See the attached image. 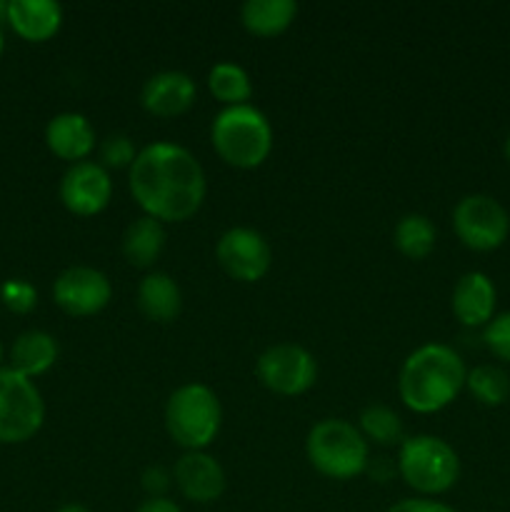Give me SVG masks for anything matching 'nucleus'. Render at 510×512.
Masks as SVG:
<instances>
[{
  "label": "nucleus",
  "mask_w": 510,
  "mask_h": 512,
  "mask_svg": "<svg viewBox=\"0 0 510 512\" xmlns=\"http://www.w3.org/2000/svg\"><path fill=\"white\" fill-rule=\"evenodd\" d=\"M503 153H505V158H508V163H510V135H508V138H505V145H503Z\"/></svg>",
  "instance_id": "obj_34"
},
{
  "label": "nucleus",
  "mask_w": 510,
  "mask_h": 512,
  "mask_svg": "<svg viewBox=\"0 0 510 512\" xmlns=\"http://www.w3.org/2000/svg\"><path fill=\"white\" fill-rule=\"evenodd\" d=\"M388 512H458L450 505L438 503V500H428V498H408L395 503Z\"/></svg>",
  "instance_id": "obj_30"
},
{
  "label": "nucleus",
  "mask_w": 510,
  "mask_h": 512,
  "mask_svg": "<svg viewBox=\"0 0 510 512\" xmlns=\"http://www.w3.org/2000/svg\"><path fill=\"white\" fill-rule=\"evenodd\" d=\"M58 512H90L85 505H78V503H70V505H63Z\"/></svg>",
  "instance_id": "obj_32"
},
{
  "label": "nucleus",
  "mask_w": 510,
  "mask_h": 512,
  "mask_svg": "<svg viewBox=\"0 0 510 512\" xmlns=\"http://www.w3.org/2000/svg\"><path fill=\"white\" fill-rule=\"evenodd\" d=\"M138 155L135 150L133 138L125 133H110L108 138L100 143V160H103V168H130Z\"/></svg>",
  "instance_id": "obj_26"
},
{
  "label": "nucleus",
  "mask_w": 510,
  "mask_h": 512,
  "mask_svg": "<svg viewBox=\"0 0 510 512\" xmlns=\"http://www.w3.org/2000/svg\"><path fill=\"white\" fill-rule=\"evenodd\" d=\"M53 298L58 308L73 318H88L110 303L113 285L103 270L90 268V265H73L55 278Z\"/></svg>",
  "instance_id": "obj_11"
},
{
  "label": "nucleus",
  "mask_w": 510,
  "mask_h": 512,
  "mask_svg": "<svg viewBox=\"0 0 510 512\" xmlns=\"http://www.w3.org/2000/svg\"><path fill=\"white\" fill-rule=\"evenodd\" d=\"M58 353V340L53 335L45 333V330H25L13 343L10 360H13L15 373L35 378V375H43L53 368Z\"/></svg>",
  "instance_id": "obj_19"
},
{
  "label": "nucleus",
  "mask_w": 510,
  "mask_h": 512,
  "mask_svg": "<svg viewBox=\"0 0 510 512\" xmlns=\"http://www.w3.org/2000/svg\"><path fill=\"white\" fill-rule=\"evenodd\" d=\"M45 420V403L33 380L0 368V443L18 445L33 438Z\"/></svg>",
  "instance_id": "obj_7"
},
{
  "label": "nucleus",
  "mask_w": 510,
  "mask_h": 512,
  "mask_svg": "<svg viewBox=\"0 0 510 512\" xmlns=\"http://www.w3.org/2000/svg\"><path fill=\"white\" fill-rule=\"evenodd\" d=\"M0 20H8V3L0 0Z\"/></svg>",
  "instance_id": "obj_33"
},
{
  "label": "nucleus",
  "mask_w": 510,
  "mask_h": 512,
  "mask_svg": "<svg viewBox=\"0 0 510 512\" xmlns=\"http://www.w3.org/2000/svg\"><path fill=\"white\" fill-rule=\"evenodd\" d=\"M8 23L30 43L50 40L63 23V8L55 0H10Z\"/></svg>",
  "instance_id": "obj_17"
},
{
  "label": "nucleus",
  "mask_w": 510,
  "mask_h": 512,
  "mask_svg": "<svg viewBox=\"0 0 510 512\" xmlns=\"http://www.w3.org/2000/svg\"><path fill=\"white\" fill-rule=\"evenodd\" d=\"M305 453L320 475L333 480H350L368 468V443L363 433L340 418L315 423L305 438Z\"/></svg>",
  "instance_id": "obj_4"
},
{
  "label": "nucleus",
  "mask_w": 510,
  "mask_h": 512,
  "mask_svg": "<svg viewBox=\"0 0 510 512\" xmlns=\"http://www.w3.org/2000/svg\"><path fill=\"white\" fill-rule=\"evenodd\" d=\"M215 258L220 268L240 283H255L263 278L273 263L270 245L258 230L253 228H230L220 235L215 245Z\"/></svg>",
  "instance_id": "obj_10"
},
{
  "label": "nucleus",
  "mask_w": 510,
  "mask_h": 512,
  "mask_svg": "<svg viewBox=\"0 0 510 512\" xmlns=\"http://www.w3.org/2000/svg\"><path fill=\"white\" fill-rule=\"evenodd\" d=\"M465 388L480 405L498 408L510 398V375L498 365H478L465 375Z\"/></svg>",
  "instance_id": "obj_24"
},
{
  "label": "nucleus",
  "mask_w": 510,
  "mask_h": 512,
  "mask_svg": "<svg viewBox=\"0 0 510 512\" xmlns=\"http://www.w3.org/2000/svg\"><path fill=\"white\" fill-rule=\"evenodd\" d=\"M255 373H258L260 383L275 395H303L310 390L318 378V363L305 350L303 345L295 343H278L270 345L255 363Z\"/></svg>",
  "instance_id": "obj_9"
},
{
  "label": "nucleus",
  "mask_w": 510,
  "mask_h": 512,
  "mask_svg": "<svg viewBox=\"0 0 510 512\" xmlns=\"http://www.w3.org/2000/svg\"><path fill=\"white\" fill-rule=\"evenodd\" d=\"M0 300H3L5 308L13 310V313L25 315L35 308V303H38V290H35L28 280H5V283L0 285Z\"/></svg>",
  "instance_id": "obj_27"
},
{
  "label": "nucleus",
  "mask_w": 510,
  "mask_h": 512,
  "mask_svg": "<svg viewBox=\"0 0 510 512\" xmlns=\"http://www.w3.org/2000/svg\"><path fill=\"white\" fill-rule=\"evenodd\" d=\"M208 88L215 95V100L225 103L228 108L233 105H248L250 95H253V83L245 68L238 63H215L208 73Z\"/></svg>",
  "instance_id": "obj_23"
},
{
  "label": "nucleus",
  "mask_w": 510,
  "mask_h": 512,
  "mask_svg": "<svg viewBox=\"0 0 510 512\" xmlns=\"http://www.w3.org/2000/svg\"><path fill=\"white\" fill-rule=\"evenodd\" d=\"M165 248V228L160 220L143 215L123 233V255L133 268H150Z\"/></svg>",
  "instance_id": "obj_21"
},
{
  "label": "nucleus",
  "mask_w": 510,
  "mask_h": 512,
  "mask_svg": "<svg viewBox=\"0 0 510 512\" xmlns=\"http://www.w3.org/2000/svg\"><path fill=\"white\" fill-rule=\"evenodd\" d=\"M45 143L60 160L83 163L95 148V130L83 113H58L45 128Z\"/></svg>",
  "instance_id": "obj_16"
},
{
  "label": "nucleus",
  "mask_w": 510,
  "mask_h": 512,
  "mask_svg": "<svg viewBox=\"0 0 510 512\" xmlns=\"http://www.w3.org/2000/svg\"><path fill=\"white\" fill-rule=\"evenodd\" d=\"M175 485L193 503H213L225 490V473L213 455L188 450L173 468Z\"/></svg>",
  "instance_id": "obj_14"
},
{
  "label": "nucleus",
  "mask_w": 510,
  "mask_h": 512,
  "mask_svg": "<svg viewBox=\"0 0 510 512\" xmlns=\"http://www.w3.org/2000/svg\"><path fill=\"white\" fill-rule=\"evenodd\" d=\"M0 360H3V345H0Z\"/></svg>",
  "instance_id": "obj_36"
},
{
  "label": "nucleus",
  "mask_w": 510,
  "mask_h": 512,
  "mask_svg": "<svg viewBox=\"0 0 510 512\" xmlns=\"http://www.w3.org/2000/svg\"><path fill=\"white\" fill-rule=\"evenodd\" d=\"M495 295L493 280L480 270H470L455 283L453 288V313L468 328H485L495 318Z\"/></svg>",
  "instance_id": "obj_15"
},
{
  "label": "nucleus",
  "mask_w": 510,
  "mask_h": 512,
  "mask_svg": "<svg viewBox=\"0 0 510 512\" xmlns=\"http://www.w3.org/2000/svg\"><path fill=\"white\" fill-rule=\"evenodd\" d=\"M135 512H183V510H180L178 505L168 498H150V500H145V503L140 505Z\"/></svg>",
  "instance_id": "obj_31"
},
{
  "label": "nucleus",
  "mask_w": 510,
  "mask_h": 512,
  "mask_svg": "<svg viewBox=\"0 0 510 512\" xmlns=\"http://www.w3.org/2000/svg\"><path fill=\"white\" fill-rule=\"evenodd\" d=\"M453 230L465 248L488 253V250L500 248L508 238V210L485 193L465 195L453 210Z\"/></svg>",
  "instance_id": "obj_8"
},
{
  "label": "nucleus",
  "mask_w": 510,
  "mask_h": 512,
  "mask_svg": "<svg viewBox=\"0 0 510 512\" xmlns=\"http://www.w3.org/2000/svg\"><path fill=\"white\" fill-rule=\"evenodd\" d=\"M398 473L415 493L440 495L460 478V458L435 435H413L400 443Z\"/></svg>",
  "instance_id": "obj_6"
},
{
  "label": "nucleus",
  "mask_w": 510,
  "mask_h": 512,
  "mask_svg": "<svg viewBox=\"0 0 510 512\" xmlns=\"http://www.w3.org/2000/svg\"><path fill=\"white\" fill-rule=\"evenodd\" d=\"M295 15H298L295 0H245L240 8L245 30L260 38H273L288 30Z\"/></svg>",
  "instance_id": "obj_20"
},
{
  "label": "nucleus",
  "mask_w": 510,
  "mask_h": 512,
  "mask_svg": "<svg viewBox=\"0 0 510 512\" xmlns=\"http://www.w3.org/2000/svg\"><path fill=\"white\" fill-rule=\"evenodd\" d=\"M210 140L225 163L248 170L258 168L273 150V128L253 105H233L215 115Z\"/></svg>",
  "instance_id": "obj_3"
},
{
  "label": "nucleus",
  "mask_w": 510,
  "mask_h": 512,
  "mask_svg": "<svg viewBox=\"0 0 510 512\" xmlns=\"http://www.w3.org/2000/svg\"><path fill=\"white\" fill-rule=\"evenodd\" d=\"M138 310L153 323H170L180 315L183 308V295L178 283L168 273H148L138 285Z\"/></svg>",
  "instance_id": "obj_18"
},
{
  "label": "nucleus",
  "mask_w": 510,
  "mask_h": 512,
  "mask_svg": "<svg viewBox=\"0 0 510 512\" xmlns=\"http://www.w3.org/2000/svg\"><path fill=\"white\" fill-rule=\"evenodd\" d=\"M223 423L220 400L208 385L185 383L168 398L165 428L168 435L185 450H203L218 435Z\"/></svg>",
  "instance_id": "obj_5"
},
{
  "label": "nucleus",
  "mask_w": 510,
  "mask_h": 512,
  "mask_svg": "<svg viewBox=\"0 0 510 512\" xmlns=\"http://www.w3.org/2000/svg\"><path fill=\"white\" fill-rule=\"evenodd\" d=\"M5 50V38H3V30H0V55H3Z\"/></svg>",
  "instance_id": "obj_35"
},
{
  "label": "nucleus",
  "mask_w": 510,
  "mask_h": 512,
  "mask_svg": "<svg viewBox=\"0 0 510 512\" xmlns=\"http://www.w3.org/2000/svg\"><path fill=\"white\" fill-rule=\"evenodd\" d=\"M360 433L378 445L403 443V420L388 405H368L360 413Z\"/></svg>",
  "instance_id": "obj_25"
},
{
  "label": "nucleus",
  "mask_w": 510,
  "mask_h": 512,
  "mask_svg": "<svg viewBox=\"0 0 510 512\" xmlns=\"http://www.w3.org/2000/svg\"><path fill=\"white\" fill-rule=\"evenodd\" d=\"M143 488L150 498H163L165 490L170 488V475L160 465H150L143 473Z\"/></svg>",
  "instance_id": "obj_29"
},
{
  "label": "nucleus",
  "mask_w": 510,
  "mask_h": 512,
  "mask_svg": "<svg viewBox=\"0 0 510 512\" xmlns=\"http://www.w3.org/2000/svg\"><path fill=\"white\" fill-rule=\"evenodd\" d=\"M195 80L183 70H160L145 80L140 90V103L150 115L175 118L195 103Z\"/></svg>",
  "instance_id": "obj_13"
},
{
  "label": "nucleus",
  "mask_w": 510,
  "mask_h": 512,
  "mask_svg": "<svg viewBox=\"0 0 510 512\" xmlns=\"http://www.w3.org/2000/svg\"><path fill=\"white\" fill-rule=\"evenodd\" d=\"M128 185L145 215L160 223H183L203 205L208 183L203 165L188 148L168 140L145 145L130 165Z\"/></svg>",
  "instance_id": "obj_1"
},
{
  "label": "nucleus",
  "mask_w": 510,
  "mask_h": 512,
  "mask_svg": "<svg viewBox=\"0 0 510 512\" xmlns=\"http://www.w3.org/2000/svg\"><path fill=\"white\" fill-rule=\"evenodd\" d=\"M463 358L450 345L425 343L405 358L398 375L400 400L413 413L428 415L448 408L465 388Z\"/></svg>",
  "instance_id": "obj_2"
},
{
  "label": "nucleus",
  "mask_w": 510,
  "mask_h": 512,
  "mask_svg": "<svg viewBox=\"0 0 510 512\" xmlns=\"http://www.w3.org/2000/svg\"><path fill=\"white\" fill-rule=\"evenodd\" d=\"M483 343L495 358L510 363V310L508 313L495 315V318L485 325Z\"/></svg>",
  "instance_id": "obj_28"
},
{
  "label": "nucleus",
  "mask_w": 510,
  "mask_h": 512,
  "mask_svg": "<svg viewBox=\"0 0 510 512\" xmlns=\"http://www.w3.org/2000/svg\"><path fill=\"white\" fill-rule=\"evenodd\" d=\"M435 240H438V230H435L433 220L423 213L403 215L393 230L395 248L410 260L428 258L435 248Z\"/></svg>",
  "instance_id": "obj_22"
},
{
  "label": "nucleus",
  "mask_w": 510,
  "mask_h": 512,
  "mask_svg": "<svg viewBox=\"0 0 510 512\" xmlns=\"http://www.w3.org/2000/svg\"><path fill=\"white\" fill-rule=\"evenodd\" d=\"M110 195H113V180L108 170L100 163H73L65 170L60 180V200L65 208L75 215H98L100 210L108 208Z\"/></svg>",
  "instance_id": "obj_12"
}]
</instances>
